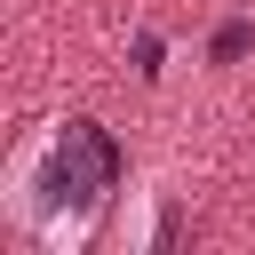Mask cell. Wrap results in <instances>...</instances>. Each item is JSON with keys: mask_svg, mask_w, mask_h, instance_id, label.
<instances>
[{"mask_svg": "<svg viewBox=\"0 0 255 255\" xmlns=\"http://www.w3.org/2000/svg\"><path fill=\"white\" fill-rule=\"evenodd\" d=\"M112 175H120V151H112V135H104L96 120H72V128L56 135V151H48V175H40V191H48V207H72V215H88V207L112 191Z\"/></svg>", "mask_w": 255, "mask_h": 255, "instance_id": "cell-1", "label": "cell"}, {"mask_svg": "<svg viewBox=\"0 0 255 255\" xmlns=\"http://www.w3.org/2000/svg\"><path fill=\"white\" fill-rule=\"evenodd\" d=\"M247 40H255V24H223V32H215V64H231V56H247Z\"/></svg>", "mask_w": 255, "mask_h": 255, "instance_id": "cell-2", "label": "cell"}]
</instances>
